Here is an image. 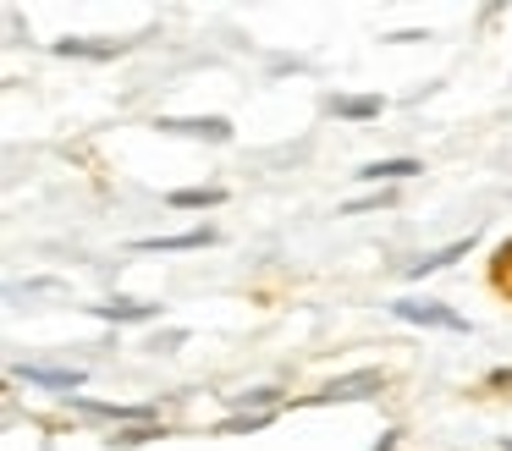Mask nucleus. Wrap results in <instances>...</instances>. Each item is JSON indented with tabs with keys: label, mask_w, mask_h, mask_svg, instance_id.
Segmentation results:
<instances>
[{
	"label": "nucleus",
	"mask_w": 512,
	"mask_h": 451,
	"mask_svg": "<svg viewBox=\"0 0 512 451\" xmlns=\"http://www.w3.org/2000/svg\"><path fill=\"white\" fill-rule=\"evenodd\" d=\"M160 132H177V138H210V143H232V121L226 116H160Z\"/></svg>",
	"instance_id": "4"
},
{
	"label": "nucleus",
	"mask_w": 512,
	"mask_h": 451,
	"mask_svg": "<svg viewBox=\"0 0 512 451\" xmlns=\"http://www.w3.org/2000/svg\"><path fill=\"white\" fill-rule=\"evenodd\" d=\"M12 380L17 385H39V391H56V396H78L83 391V369H45V363H12Z\"/></svg>",
	"instance_id": "2"
},
{
	"label": "nucleus",
	"mask_w": 512,
	"mask_h": 451,
	"mask_svg": "<svg viewBox=\"0 0 512 451\" xmlns=\"http://www.w3.org/2000/svg\"><path fill=\"white\" fill-rule=\"evenodd\" d=\"M215 226H193V231H171V237H138L133 253H193V248H210Z\"/></svg>",
	"instance_id": "7"
},
{
	"label": "nucleus",
	"mask_w": 512,
	"mask_h": 451,
	"mask_svg": "<svg viewBox=\"0 0 512 451\" xmlns=\"http://www.w3.org/2000/svg\"><path fill=\"white\" fill-rule=\"evenodd\" d=\"M380 385H386V374H380V369H358V374H342V380H331L325 391H314L309 407H320V402H358V396H375Z\"/></svg>",
	"instance_id": "3"
},
{
	"label": "nucleus",
	"mask_w": 512,
	"mask_h": 451,
	"mask_svg": "<svg viewBox=\"0 0 512 451\" xmlns=\"http://www.w3.org/2000/svg\"><path fill=\"white\" fill-rule=\"evenodd\" d=\"M424 165L419 160H408V154H397V160H369V165H358V182H375V187H391V182H408V176H419Z\"/></svg>",
	"instance_id": "8"
},
{
	"label": "nucleus",
	"mask_w": 512,
	"mask_h": 451,
	"mask_svg": "<svg viewBox=\"0 0 512 451\" xmlns=\"http://www.w3.org/2000/svg\"><path fill=\"white\" fill-rule=\"evenodd\" d=\"M391 314L408 319V325H424V330H457V336H468V319L452 314L446 303H430V297H397Z\"/></svg>",
	"instance_id": "1"
},
{
	"label": "nucleus",
	"mask_w": 512,
	"mask_h": 451,
	"mask_svg": "<svg viewBox=\"0 0 512 451\" xmlns=\"http://www.w3.org/2000/svg\"><path fill=\"white\" fill-rule=\"evenodd\" d=\"M468 248H474V237H457V242H446V248H435V253H424V259H413V264H408V281H424V275H435V270H446V264H457Z\"/></svg>",
	"instance_id": "9"
},
{
	"label": "nucleus",
	"mask_w": 512,
	"mask_h": 451,
	"mask_svg": "<svg viewBox=\"0 0 512 451\" xmlns=\"http://www.w3.org/2000/svg\"><path fill=\"white\" fill-rule=\"evenodd\" d=\"M232 402L243 407V413H248V407H276V402H281V391H276V385H259V391H237Z\"/></svg>",
	"instance_id": "16"
},
{
	"label": "nucleus",
	"mask_w": 512,
	"mask_h": 451,
	"mask_svg": "<svg viewBox=\"0 0 512 451\" xmlns=\"http://www.w3.org/2000/svg\"><path fill=\"white\" fill-rule=\"evenodd\" d=\"M177 347H188V330H160V336H149V352H177Z\"/></svg>",
	"instance_id": "17"
},
{
	"label": "nucleus",
	"mask_w": 512,
	"mask_h": 451,
	"mask_svg": "<svg viewBox=\"0 0 512 451\" xmlns=\"http://www.w3.org/2000/svg\"><path fill=\"white\" fill-rule=\"evenodd\" d=\"M501 451H512V435H501Z\"/></svg>",
	"instance_id": "21"
},
{
	"label": "nucleus",
	"mask_w": 512,
	"mask_h": 451,
	"mask_svg": "<svg viewBox=\"0 0 512 451\" xmlns=\"http://www.w3.org/2000/svg\"><path fill=\"white\" fill-rule=\"evenodd\" d=\"M72 407L83 413H100V418H116V424H155V402H94V396H67Z\"/></svg>",
	"instance_id": "6"
},
{
	"label": "nucleus",
	"mask_w": 512,
	"mask_h": 451,
	"mask_svg": "<svg viewBox=\"0 0 512 451\" xmlns=\"http://www.w3.org/2000/svg\"><path fill=\"white\" fill-rule=\"evenodd\" d=\"M265 424H270V413H237V418H221L210 435H254V429H265Z\"/></svg>",
	"instance_id": "14"
},
{
	"label": "nucleus",
	"mask_w": 512,
	"mask_h": 451,
	"mask_svg": "<svg viewBox=\"0 0 512 451\" xmlns=\"http://www.w3.org/2000/svg\"><path fill=\"white\" fill-rule=\"evenodd\" d=\"M386 44H419V39H430L424 28H397V33H380Z\"/></svg>",
	"instance_id": "18"
},
{
	"label": "nucleus",
	"mask_w": 512,
	"mask_h": 451,
	"mask_svg": "<svg viewBox=\"0 0 512 451\" xmlns=\"http://www.w3.org/2000/svg\"><path fill=\"white\" fill-rule=\"evenodd\" d=\"M375 451H397V429H391V435H386V440H380V446H375Z\"/></svg>",
	"instance_id": "20"
},
{
	"label": "nucleus",
	"mask_w": 512,
	"mask_h": 451,
	"mask_svg": "<svg viewBox=\"0 0 512 451\" xmlns=\"http://www.w3.org/2000/svg\"><path fill=\"white\" fill-rule=\"evenodd\" d=\"M50 50H56V55H83V61H111V55H122V50H127V39H122V44H100V39H56Z\"/></svg>",
	"instance_id": "11"
},
{
	"label": "nucleus",
	"mask_w": 512,
	"mask_h": 451,
	"mask_svg": "<svg viewBox=\"0 0 512 451\" xmlns=\"http://www.w3.org/2000/svg\"><path fill=\"white\" fill-rule=\"evenodd\" d=\"M391 204H397V193H391V187H380V193H369V198H347L336 215H375V209H391Z\"/></svg>",
	"instance_id": "13"
},
{
	"label": "nucleus",
	"mask_w": 512,
	"mask_h": 451,
	"mask_svg": "<svg viewBox=\"0 0 512 451\" xmlns=\"http://www.w3.org/2000/svg\"><path fill=\"white\" fill-rule=\"evenodd\" d=\"M171 435L166 424H138V429H122V435H111V446H144V440H160Z\"/></svg>",
	"instance_id": "15"
},
{
	"label": "nucleus",
	"mask_w": 512,
	"mask_h": 451,
	"mask_svg": "<svg viewBox=\"0 0 512 451\" xmlns=\"http://www.w3.org/2000/svg\"><path fill=\"white\" fill-rule=\"evenodd\" d=\"M490 385H496V391H501V385H512V369H496V374H490Z\"/></svg>",
	"instance_id": "19"
},
{
	"label": "nucleus",
	"mask_w": 512,
	"mask_h": 451,
	"mask_svg": "<svg viewBox=\"0 0 512 451\" xmlns=\"http://www.w3.org/2000/svg\"><path fill=\"white\" fill-rule=\"evenodd\" d=\"M166 204L171 209H215V204H226V187H182V193H171Z\"/></svg>",
	"instance_id": "12"
},
{
	"label": "nucleus",
	"mask_w": 512,
	"mask_h": 451,
	"mask_svg": "<svg viewBox=\"0 0 512 451\" xmlns=\"http://www.w3.org/2000/svg\"><path fill=\"white\" fill-rule=\"evenodd\" d=\"M94 319H105V325H144V319H160L166 314V303H138V297H116V303H89Z\"/></svg>",
	"instance_id": "5"
},
{
	"label": "nucleus",
	"mask_w": 512,
	"mask_h": 451,
	"mask_svg": "<svg viewBox=\"0 0 512 451\" xmlns=\"http://www.w3.org/2000/svg\"><path fill=\"white\" fill-rule=\"evenodd\" d=\"M331 110H336L342 121H375L380 110H386V99H380V94H336Z\"/></svg>",
	"instance_id": "10"
}]
</instances>
